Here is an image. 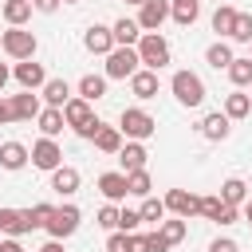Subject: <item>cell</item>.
<instances>
[{
	"label": "cell",
	"mask_w": 252,
	"mask_h": 252,
	"mask_svg": "<svg viewBox=\"0 0 252 252\" xmlns=\"http://www.w3.org/2000/svg\"><path fill=\"white\" fill-rule=\"evenodd\" d=\"M130 91H134V98H154L158 94V71H138L134 79H130Z\"/></svg>",
	"instance_id": "cell-24"
},
{
	"label": "cell",
	"mask_w": 252,
	"mask_h": 252,
	"mask_svg": "<svg viewBox=\"0 0 252 252\" xmlns=\"http://www.w3.org/2000/svg\"><path fill=\"white\" fill-rule=\"evenodd\" d=\"M91 142H94V150H102V154H118V150H122V130H118V126H98V134H94Z\"/></svg>",
	"instance_id": "cell-25"
},
{
	"label": "cell",
	"mask_w": 252,
	"mask_h": 252,
	"mask_svg": "<svg viewBox=\"0 0 252 252\" xmlns=\"http://www.w3.org/2000/svg\"><path fill=\"white\" fill-rule=\"evenodd\" d=\"M228 79H232L236 87H252V59H248V55H244V59H232Z\"/></svg>",
	"instance_id": "cell-35"
},
{
	"label": "cell",
	"mask_w": 252,
	"mask_h": 252,
	"mask_svg": "<svg viewBox=\"0 0 252 252\" xmlns=\"http://www.w3.org/2000/svg\"><path fill=\"white\" fill-rule=\"evenodd\" d=\"M32 165H35V169H47V173H55V169L63 165V150L55 146V138H39V142L32 146Z\"/></svg>",
	"instance_id": "cell-7"
},
{
	"label": "cell",
	"mask_w": 252,
	"mask_h": 252,
	"mask_svg": "<svg viewBox=\"0 0 252 252\" xmlns=\"http://www.w3.org/2000/svg\"><path fill=\"white\" fill-rule=\"evenodd\" d=\"M201 217L217 220V224H232L236 220V205H224L220 197H201Z\"/></svg>",
	"instance_id": "cell-14"
},
{
	"label": "cell",
	"mask_w": 252,
	"mask_h": 252,
	"mask_svg": "<svg viewBox=\"0 0 252 252\" xmlns=\"http://www.w3.org/2000/svg\"><path fill=\"white\" fill-rule=\"evenodd\" d=\"M169 16H173L181 28H189V24L201 16V0H169Z\"/></svg>",
	"instance_id": "cell-27"
},
{
	"label": "cell",
	"mask_w": 252,
	"mask_h": 252,
	"mask_svg": "<svg viewBox=\"0 0 252 252\" xmlns=\"http://www.w3.org/2000/svg\"><path fill=\"white\" fill-rule=\"evenodd\" d=\"M63 118H67V126L79 134V138H94L98 134V118H94V110H91V102L87 98H71L67 106H63Z\"/></svg>",
	"instance_id": "cell-1"
},
{
	"label": "cell",
	"mask_w": 252,
	"mask_h": 252,
	"mask_svg": "<svg viewBox=\"0 0 252 252\" xmlns=\"http://www.w3.org/2000/svg\"><path fill=\"white\" fill-rule=\"evenodd\" d=\"M146 146L142 142H126L122 150H118V161H122V173H134V169H146Z\"/></svg>",
	"instance_id": "cell-16"
},
{
	"label": "cell",
	"mask_w": 252,
	"mask_h": 252,
	"mask_svg": "<svg viewBox=\"0 0 252 252\" xmlns=\"http://www.w3.org/2000/svg\"><path fill=\"white\" fill-rule=\"evenodd\" d=\"M8 79H12V71H8V67H4V63H0V91H4V87H8Z\"/></svg>",
	"instance_id": "cell-49"
},
{
	"label": "cell",
	"mask_w": 252,
	"mask_h": 252,
	"mask_svg": "<svg viewBox=\"0 0 252 252\" xmlns=\"http://www.w3.org/2000/svg\"><path fill=\"white\" fill-rule=\"evenodd\" d=\"M16 83L24 87V91H43V83H47V71H43V63H35V59H24V63H16Z\"/></svg>",
	"instance_id": "cell-11"
},
{
	"label": "cell",
	"mask_w": 252,
	"mask_h": 252,
	"mask_svg": "<svg viewBox=\"0 0 252 252\" xmlns=\"http://www.w3.org/2000/svg\"><path fill=\"white\" fill-rule=\"evenodd\" d=\"M118 213H122V209L102 205V209H98V224H102V228H110V232H118Z\"/></svg>",
	"instance_id": "cell-40"
},
{
	"label": "cell",
	"mask_w": 252,
	"mask_h": 252,
	"mask_svg": "<svg viewBox=\"0 0 252 252\" xmlns=\"http://www.w3.org/2000/svg\"><path fill=\"white\" fill-rule=\"evenodd\" d=\"M118 130H122V138H130V142H146V138H154L158 122H154L142 106H126V110L118 114Z\"/></svg>",
	"instance_id": "cell-2"
},
{
	"label": "cell",
	"mask_w": 252,
	"mask_h": 252,
	"mask_svg": "<svg viewBox=\"0 0 252 252\" xmlns=\"http://www.w3.org/2000/svg\"><path fill=\"white\" fill-rule=\"evenodd\" d=\"M12 110H16V118H20V122H28V118H39V94H35V91L12 94Z\"/></svg>",
	"instance_id": "cell-20"
},
{
	"label": "cell",
	"mask_w": 252,
	"mask_h": 252,
	"mask_svg": "<svg viewBox=\"0 0 252 252\" xmlns=\"http://www.w3.org/2000/svg\"><path fill=\"white\" fill-rule=\"evenodd\" d=\"M248 47H252V43H248ZM248 59H252V51H248Z\"/></svg>",
	"instance_id": "cell-53"
},
{
	"label": "cell",
	"mask_w": 252,
	"mask_h": 252,
	"mask_svg": "<svg viewBox=\"0 0 252 252\" xmlns=\"http://www.w3.org/2000/svg\"><path fill=\"white\" fill-rule=\"evenodd\" d=\"M110 32H114V47H138V39H142L138 20H126V16H122V20H118Z\"/></svg>",
	"instance_id": "cell-18"
},
{
	"label": "cell",
	"mask_w": 252,
	"mask_h": 252,
	"mask_svg": "<svg viewBox=\"0 0 252 252\" xmlns=\"http://www.w3.org/2000/svg\"><path fill=\"white\" fill-rule=\"evenodd\" d=\"M165 20H169V0H146L138 8V28L142 32H158Z\"/></svg>",
	"instance_id": "cell-10"
},
{
	"label": "cell",
	"mask_w": 252,
	"mask_h": 252,
	"mask_svg": "<svg viewBox=\"0 0 252 252\" xmlns=\"http://www.w3.org/2000/svg\"><path fill=\"white\" fill-rule=\"evenodd\" d=\"M79 228V209L75 205H55V213H51V220H47V232H51V240H63V236H71Z\"/></svg>",
	"instance_id": "cell-8"
},
{
	"label": "cell",
	"mask_w": 252,
	"mask_h": 252,
	"mask_svg": "<svg viewBox=\"0 0 252 252\" xmlns=\"http://www.w3.org/2000/svg\"><path fill=\"white\" fill-rule=\"evenodd\" d=\"M4 122H16V110H12V98H0V126Z\"/></svg>",
	"instance_id": "cell-44"
},
{
	"label": "cell",
	"mask_w": 252,
	"mask_h": 252,
	"mask_svg": "<svg viewBox=\"0 0 252 252\" xmlns=\"http://www.w3.org/2000/svg\"><path fill=\"white\" fill-rule=\"evenodd\" d=\"M0 252H24L20 236H8V240H0Z\"/></svg>",
	"instance_id": "cell-46"
},
{
	"label": "cell",
	"mask_w": 252,
	"mask_h": 252,
	"mask_svg": "<svg viewBox=\"0 0 252 252\" xmlns=\"http://www.w3.org/2000/svg\"><path fill=\"white\" fill-rule=\"evenodd\" d=\"M138 59H142L146 71H161V67L169 63V43H165L158 32H142V39H138Z\"/></svg>",
	"instance_id": "cell-3"
},
{
	"label": "cell",
	"mask_w": 252,
	"mask_h": 252,
	"mask_svg": "<svg viewBox=\"0 0 252 252\" xmlns=\"http://www.w3.org/2000/svg\"><path fill=\"white\" fill-rule=\"evenodd\" d=\"M138 224H142V213L138 209H122L118 213V232H134Z\"/></svg>",
	"instance_id": "cell-39"
},
{
	"label": "cell",
	"mask_w": 252,
	"mask_h": 252,
	"mask_svg": "<svg viewBox=\"0 0 252 252\" xmlns=\"http://www.w3.org/2000/svg\"><path fill=\"white\" fill-rule=\"evenodd\" d=\"M126 189H130L134 197H150L154 181H150V173H146V169H134V173H126Z\"/></svg>",
	"instance_id": "cell-34"
},
{
	"label": "cell",
	"mask_w": 252,
	"mask_h": 252,
	"mask_svg": "<svg viewBox=\"0 0 252 252\" xmlns=\"http://www.w3.org/2000/svg\"><path fill=\"white\" fill-rule=\"evenodd\" d=\"M232 59H236V55H232V47H228L224 39L209 43V51H205V63H209V67H217V71H228V67H232Z\"/></svg>",
	"instance_id": "cell-23"
},
{
	"label": "cell",
	"mask_w": 252,
	"mask_h": 252,
	"mask_svg": "<svg viewBox=\"0 0 252 252\" xmlns=\"http://www.w3.org/2000/svg\"><path fill=\"white\" fill-rule=\"evenodd\" d=\"M39 252H63V240H47V244H43Z\"/></svg>",
	"instance_id": "cell-48"
},
{
	"label": "cell",
	"mask_w": 252,
	"mask_h": 252,
	"mask_svg": "<svg viewBox=\"0 0 252 252\" xmlns=\"http://www.w3.org/2000/svg\"><path fill=\"white\" fill-rule=\"evenodd\" d=\"M146 244H150V252H169V248H173L161 232H150V236H146Z\"/></svg>",
	"instance_id": "cell-42"
},
{
	"label": "cell",
	"mask_w": 252,
	"mask_h": 252,
	"mask_svg": "<svg viewBox=\"0 0 252 252\" xmlns=\"http://www.w3.org/2000/svg\"><path fill=\"white\" fill-rule=\"evenodd\" d=\"M83 43H87V51H94V55H110V51H114V32L102 28V24H91L87 35H83Z\"/></svg>",
	"instance_id": "cell-13"
},
{
	"label": "cell",
	"mask_w": 252,
	"mask_h": 252,
	"mask_svg": "<svg viewBox=\"0 0 252 252\" xmlns=\"http://www.w3.org/2000/svg\"><path fill=\"white\" fill-rule=\"evenodd\" d=\"M232 28H236V8L220 4V8L213 12V32H217V35H228V39H232Z\"/></svg>",
	"instance_id": "cell-30"
},
{
	"label": "cell",
	"mask_w": 252,
	"mask_h": 252,
	"mask_svg": "<svg viewBox=\"0 0 252 252\" xmlns=\"http://www.w3.org/2000/svg\"><path fill=\"white\" fill-rule=\"evenodd\" d=\"M35 4V12H55L59 8V0H32Z\"/></svg>",
	"instance_id": "cell-47"
},
{
	"label": "cell",
	"mask_w": 252,
	"mask_h": 252,
	"mask_svg": "<svg viewBox=\"0 0 252 252\" xmlns=\"http://www.w3.org/2000/svg\"><path fill=\"white\" fill-rule=\"evenodd\" d=\"M63 126H67V118H63V110H59V106H47V110H39V130H43V138H55V134H63Z\"/></svg>",
	"instance_id": "cell-29"
},
{
	"label": "cell",
	"mask_w": 252,
	"mask_h": 252,
	"mask_svg": "<svg viewBox=\"0 0 252 252\" xmlns=\"http://www.w3.org/2000/svg\"><path fill=\"white\" fill-rule=\"evenodd\" d=\"M102 94H106V75H83V79H79V98L98 102Z\"/></svg>",
	"instance_id": "cell-28"
},
{
	"label": "cell",
	"mask_w": 252,
	"mask_h": 252,
	"mask_svg": "<svg viewBox=\"0 0 252 252\" xmlns=\"http://www.w3.org/2000/svg\"><path fill=\"white\" fill-rule=\"evenodd\" d=\"M244 197H248V185H244L240 177H228V181L220 185V201H224V205H240Z\"/></svg>",
	"instance_id": "cell-32"
},
{
	"label": "cell",
	"mask_w": 252,
	"mask_h": 252,
	"mask_svg": "<svg viewBox=\"0 0 252 252\" xmlns=\"http://www.w3.org/2000/svg\"><path fill=\"white\" fill-rule=\"evenodd\" d=\"M130 252H150V244H146V236H138V232H130Z\"/></svg>",
	"instance_id": "cell-45"
},
{
	"label": "cell",
	"mask_w": 252,
	"mask_h": 252,
	"mask_svg": "<svg viewBox=\"0 0 252 252\" xmlns=\"http://www.w3.org/2000/svg\"><path fill=\"white\" fill-rule=\"evenodd\" d=\"M209 252H240V248H236V240L220 236V240H213V244H209Z\"/></svg>",
	"instance_id": "cell-43"
},
{
	"label": "cell",
	"mask_w": 252,
	"mask_h": 252,
	"mask_svg": "<svg viewBox=\"0 0 252 252\" xmlns=\"http://www.w3.org/2000/svg\"><path fill=\"white\" fill-rule=\"evenodd\" d=\"M244 220L252 224V201H244Z\"/></svg>",
	"instance_id": "cell-50"
},
{
	"label": "cell",
	"mask_w": 252,
	"mask_h": 252,
	"mask_svg": "<svg viewBox=\"0 0 252 252\" xmlns=\"http://www.w3.org/2000/svg\"><path fill=\"white\" fill-rule=\"evenodd\" d=\"M126 4H138V8H142V4H146V0H126Z\"/></svg>",
	"instance_id": "cell-51"
},
{
	"label": "cell",
	"mask_w": 252,
	"mask_h": 252,
	"mask_svg": "<svg viewBox=\"0 0 252 252\" xmlns=\"http://www.w3.org/2000/svg\"><path fill=\"white\" fill-rule=\"evenodd\" d=\"M28 158H32V150H28L24 142H4V146H0V165H4V169H24Z\"/></svg>",
	"instance_id": "cell-17"
},
{
	"label": "cell",
	"mask_w": 252,
	"mask_h": 252,
	"mask_svg": "<svg viewBox=\"0 0 252 252\" xmlns=\"http://www.w3.org/2000/svg\"><path fill=\"white\" fill-rule=\"evenodd\" d=\"M165 209L177 213L181 220H189V217L201 213V197H197V193H185V189H169V193H165Z\"/></svg>",
	"instance_id": "cell-9"
},
{
	"label": "cell",
	"mask_w": 252,
	"mask_h": 252,
	"mask_svg": "<svg viewBox=\"0 0 252 252\" xmlns=\"http://www.w3.org/2000/svg\"><path fill=\"white\" fill-rule=\"evenodd\" d=\"M232 39H236V43H252V16H248V12H236V28H232Z\"/></svg>",
	"instance_id": "cell-37"
},
{
	"label": "cell",
	"mask_w": 252,
	"mask_h": 252,
	"mask_svg": "<svg viewBox=\"0 0 252 252\" xmlns=\"http://www.w3.org/2000/svg\"><path fill=\"white\" fill-rule=\"evenodd\" d=\"M28 213H32V224H35V228H47V220H51V213H55V205H47V201H39V205H32Z\"/></svg>",
	"instance_id": "cell-38"
},
{
	"label": "cell",
	"mask_w": 252,
	"mask_h": 252,
	"mask_svg": "<svg viewBox=\"0 0 252 252\" xmlns=\"http://www.w3.org/2000/svg\"><path fill=\"white\" fill-rule=\"evenodd\" d=\"M0 47H4L16 63H24V59H32V55H35V47H39V43H35V35H32L28 28H8V32L0 35Z\"/></svg>",
	"instance_id": "cell-6"
},
{
	"label": "cell",
	"mask_w": 252,
	"mask_h": 252,
	"mask_svg": "<svg viewBox=\"0 0 252 252\" xmlns=\"http://www.w3.org/2000/svg\"><path fill=\"white\" fill-rule=\"evenodd\" d=\"M35 224H32V213L28 209H0V232H8V236H24V232H32Z\"/></svg>",
	"instance_id": "cell-12"
},
{
	"label": "cell",
	"mask_w": 252,
	"mask_h": 252,
	"mask_svg": "<svg viewBox=\"0 0 252 252\" xmlns=\"http://www.w3.org/2000/svg\"><path fill=\"white\" fill-rule=\"evenodd\" d=\"M138 71H142L138 47H114L106 55V79H134Z\"/></svg>",
	"instance_id": "cell-4"
},
{
	"label": "cell",
	"mask_w": 252,
	"mask_h": 252,
	"mask_svg": "<svg viewBox=\"0 0 252 252\" xmlns=\"http://www.w3.org/2000/svg\"><path fill=\"white\" fill-rule=\"evenodd\" d=\"M169 87H173V94H177L181 106H201V102H205V83H201V75H193V71H177V75L169 79Z\"/></svg>",
	"instance_id": "cell-5"
},
{
	"label": "cell",
	"mask_w": 252,
	"mask_h": 252,
	"mask_svg": "<svg viewBox=\"0 0 252 252\" xmlns=\"http://www.w3.org/2000/svg\"><path fill=\"white\" fill-rule=\"evenodd\" d=\"M228 122H232V118H228L224 110H217V114H205V122H201V134H205L209 142H224V138H228V130H232Z\"/></svg>",
	"instance_id": "cell-15"
},
{
	"label": "cell",
	"mask_w": 252,
	"mask_h": 252,
	"mask_svg": "<svg viewBox=\"0 0 252 252\" xmlns=\"http://www.w3.org/2000/svg\"><path fill=\"white\" fill-rule=\"evenodd\" d=\"M106 252H130V232H110Z\"/></svg>",
	"instance_id": "cell-41"
},
{
	"label": "cell",
	"mask_w": 252,
	"mask_h": 252,
	"mask_svg": "<svg viewBox=\"0 0 252 252\" xmlns=\"http://www.w3.org/2000/svg\"><path fill=\"white\" fill-rule=\"evenodd\" d=\"M138 213H142V220H150V224H161L169 209H165V201H158V197H142V209H138Z\"/></svg>",
	"instance_id": "cell-33"
},
{
	"label": "cell",
	"mask_w": 252,
	"mask_h": 252,
	"mask_svg": "<svg viewBox=\"0 0 252 252\" xmlns=\"http://www.w3.org/2000/svg\"><path fill=\"white\" fill-rule=\"evenodd\" d=\"M252 110V94H240V91H232L228 98H224V114L228 118H244Z\"/></svg>",
	"instance_id": "cell-31"
},
{
	"label": "cell",
	"mask_w": 252,
	"mask_h": 252,
	"mask_svg": "<svg viewBox=\"0 0 252 252\" xmlns=\"http://www.w3.org/2000/svg\"><path fill=\"white\" fill-rule=\"evenodd\" d=\"M98 193L106 197V201H122L130 189H126V173H102L98 177Z\"/></svg>",
	"instance_id": "cell-22"
},
{
	"label": "cell",
	"mask_w": 252,
	"mask_h": 252,
	"mask_svg": "<svg viewBox=\"0 0 252 252\" xmlns=\"http://www.w3.org/2000/svg\"><path fill=\"white\" fill-rule=\"evenodd\" d=\"M32 0H4V20L12 24V28H24L28 20H32Z\"/></svg>",
	"instance_id": "cell-26"
},
{
	"label": "cell",
	"mask_w": 252,
	"mask_h": 252,
	"mask_svg": "<svg viewBox=\"0 0 252 252\" xmlns=\"http://www.w3.org/2000/svg\"><path fill=\"white\" fill-rule=\"evenodd\" d=\"M43 102L63 110V106L71 102V87H67V79H47V83H43Z\"/></svg>",
	"instance_id": "cell-19"
},
{
	"label": "cell",
	"mask_w": 252,
	"mask_h": 252,
	"mask_svg": "<svg viewBox=\"0 0 252 252\" xmlns=\"http://www.w3.org/2000/svg\"><path fill=\"white\" fill-rule=\"evenodd\" d=\"M158 232H161L169 244H181V240H185V220H181V217H177V220H161Z\"/></svg>",
	"instance_id": "cell-36"
},
{
	"label": "cell",
	"mask_w": 252,
	"mask_h": 252,
	"mask_svg": "<svg viewBox=\"0 0 252 252\" xmlns=\"http://www.w3.org/2000/svg\"><path fill=\"white\" fill-rule=\"evenodd\" d=\"M63 4H79V0H63Z\"/></svg>",
	"instance_id": "cell-52"
},
{
	"label": "cell",
	"mask_w": 252,
	"mask_h": 252,
	"mask_svg": "<svg viewBox=\"0 0 252 252\" xmlns=\"http://www.w3.org/2000/svg\"><path fill=\"white\" fill-rule=\"evenodd\" d=\"M51 189H55L59 197H71V193L79 189V169H71V165H59V169L51 173Z\"/></svg>",
	"instance_id": "cell-21"
}]
</instances>
